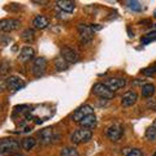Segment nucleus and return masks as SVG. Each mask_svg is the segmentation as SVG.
Returning <instances> with one entry per match:
<instances>
[{"instance_id":"28","label":"nucleus","mask_w":156,"mask_h":156,"mask_svg":"<svg viewBox=\"0 0 156 156\" xmlns=\"http://www.w3.org/2000/svg\"><path fill=\"white\" fill-rule=\"evenodd\" d=\"M140 73H142V74H146V76H152V74L156 73V68H152V66L146 68V69H143Z\"/></svg>"},{"instance_id":"21","label":"nucleus","mask_w":156,"mask_h":156,"mask_svg":"<svg viewBox=\"0 0 156 156\" xmlns=\"http://www.w3.org/2000/svg\"><path fill=\"white\" fill-rule=\"evenodd\" d=\"M55 66L57 68V70H65L68 69V62L61 56H58L55 58Z\"/></svg>"},{"instance_id":"16","label":"nucleus","mask_w":156,"mask_h":156,"mask_svg":"<svg viewBox=\"0 0 156 156\" xmlns=\"http://www.w3.org/2000/svg\"><path fill=\"white\" fill-rule=\"evenodd\" d=\"M96 124H98V121H96L95 115H90V116L85 117V119L80 122V125L82 126V128H83V129H89V130L94 129L96 126Z\"/></svg>"},{"instance_id":"25","label":"nucleus","mask_w":156,"mask_h":156,"mask_svg":"<svg viewBox=\"0 0 156 156\" xmlns=\"http://www.w3.org/2000/svg\"><path fill=\"white\" fill-rule=\"evenodd\" d=\"M9 70H11V64L7 60H3L0 62V76H5Z\"/></svg>"},{"instance_id":"29","label":"nucleus","mask_w":156,"mask_h":156,"mask_svg":"<svg viewBox=\"0 0 156 156\" xmlns=\"http://www.w3.org/2000/svg\"><path fill=\"white\" fill-rule=\"evenodd\" d=\"M7 89V80H4V78H0V92L4 91Z\"/></svg>"},{"instance_id":"20","label":"nucleus","mask_w":156,"mask_h":156,"mask_svg":"<svg viewBox=\"0 0 156 156\" xmlns=\"http://www.w3.org/2000/svg\"><path fill=\"white\" fill-rule=\"evenodd\" d=\"M146 138L151 140V142H155L156 140V126H154V125L148 126L147 130H146Z\"/></svg>"},{"instance_id":"26","label":"nucleus","mask_w":156,"mask_h":156,"mask_svg":"<svg viewBox=\"0 0 156 156\" xmlns=\"http://www.w3.org/2000/svg\"><path fill=\"white\" fill-rule=\"evenodd\" d=\"M126 5H128V8H130L131 11H135V12H140L143 9V7L140 5L139 2H126Z\"/></svg>"},{"instance_id":"23","label":"nucleus","mask_w":156,"mask_h":156,"mask_svg":"<svg viewBox=\"0 0 156 156\" xmlns=\"http://www.w3.org/2000/svg\"><path fill=\"white\" fill-rule=\"evenodd\" d=\"M60 156H80L78 151L76 148H72V147H65L61 150Z\"/></svg>"},{"instance_id":"30","label":"nucleus","mask_w":156,"mask_h":156,"mask_svg":"<svg viewBox=\"0 0 156 156\" xmlns=\"http://www.w3.org/2000/svg\"><path fill=\"white\" fill-rule=\"evenodd\" d=\"M12 156H25V155H22V154H20V152H17V154H13Z\"/></svg>"},{"instance_id":"11","label":"nucleus","mask_w":156,"mask_h":156,"mask_svg":"<svg viewBox=\"0 0 156 156\" xmlns=\"http://www.w3.org/2000/svg\"><path fill=\"white\" fill-rule=\"evenodd\" d=\"M104 85L108 87L111 91L115 92L117 90L122 89V87L126 85V80L125 78H108V80L104 82Z\"/></svg>"},{"instance_id":"4","label":"nucleus","mask_w":156,"mask_h":156,"mask_svg":"<svg viewBox=\"0 0 156 156\" xmlns=\"http://www.w3.org/2000/svg\"><path fill=\"white\" fill-rule=\"evenodd\" d=\"M90 115H94V108L89 104H85V105L80 107V108H77L74 112H73L72 119H73V121H76V122L80 124L85 117L90 116Z\"/></svg>"},{"instance_id":"1","label":"nucleus","mask_w":156,"mask_h":156,"mask_svg":"<svg viewBox=\"0 0 156 156\" xmlns=\"http://www.w3.org/2000/svg\"><path fill=\"white\" fill-rule=\"evenodd\" d=\"M20 148H21V144L14 139L0 140V156H12L13 154H17Z\"/></svg>"},{"instance_id":"10","label":"nucleus","mask_w":156,"mask_h":156,"mask_svg":"<svg viewBox=\"0 0 156 156\" xmlns=\"http://www.w3.org/2000/svg\"><path fill=\"white\" fill-rule=\"evenodd\" d=\"M23 86H25V81L21 80L20 77L11 76V77L7 78V89L11 90L12 92H16L18 90H21Z\"/></svg>"},{"instance_id":"5","label":"nucleus","mask_w":156,"mask_h":156,"mask_svg":"<svg viewBox=\"0 0 156 156\" xmlns=\"http://www.w3.org/2000/svg\"><path fill=\"white\" fill-rule=\"evenodd\" d=\"M21 26V21L16 18H4L0 20V31L3 33H12Z\"/></svg>"},{"instance_id":"12","label":"nucleus","mask_w":156,"mask_h":156,"mask_svg":"<svg viewBox=\"0 0 156 156\" xmlns=\"http://www.w3.org/2000/svg\"><path fill=\"white\" fill-rule=\"evenodd\" d=\"M61 57L64 58L68 64H69V62H77L78 60H80V56H78V53L74 50L69 48V47H64L61 50Z\"/></svg>"},{"instance_id":"14","label":"nucleus","mask_w":156,"mask_h":156,"mask_svg":"<svg viewBox=\"0 0 156 156\" xmlns=\"http://www.w3.org/2000/svg\"><path fill=\"white\" fill-rule=\"evenodd\" d=\"M138 100V95L134 91H128L125 92V95L121 99V104L124 107H131L133 104H135V101Z\"/></svg>"},{"instance_id":"15","label":"nucleus","mask_w":156,"mask_h":156,"mask_svg":"<svg viewBox=\"0 0 156 156\" xmlns=\"http://www.w3.org/2000/svg\"><path fill=\"white\" fill-rule=\"evenodd\" d=\"M56 4L60 8V11L66 12V13H72L76 9L74 2H70V0H58V2H56Z\"/></svg>"},{"instance_id":"2","label":"nucleus","mask_w":156,"mask_h":156,"mask_svg":"<svg viewBox=\"0 0 156 156\" xmlns=\"http://www.w3.org/2000/svg\"><path fill=\"white\" fill-rule=\"evenodd\" d=\"M38 138L42 144H51L58 139V134H56L52 128H46L38 133Z\"/></svg>"},{"instance_id":"32","label":"nucleus","mask_w":156,"mask_h":156,"mask_svg":"<svg viewBox=\"0 0 156 156\" xmlns=\"http://www.w3.org/2000/svg\"><path fill=\"white\" fill-rule=\"evenodd\" d=\"M154 156H156V152H155V154H154Z\"/></svg>"},{"instance_id":"19","label":"nucleus","mask_w":156,"mask_h":156,"mask_svg":"<svg viewBox=\"0 0 156 156\" xmlns=\"http://www.w3.org/2000/svg\"><path fill=\"white\" fill-rule=\"evenodd\" d=\"M155 94V86L152 83H146L142 86V96L143 98H151Z\"/></svg>"},{"instance_id":"13","label":"nucleus","mask_w":156,"mask_h":156,"mask_svg":"<svg viewBox=\"0 0 156 156\" xmlns=\"http://www.w3.org/2000/svg\"><path fill=\"white\" fill-rule=\"evenodd\" d=\"M34 55H35V51H34V48L30 47V46H26L23 47L21 51H20V55H18V60L21 62H27L30 61L31 58L34 57Z\"/></svg>"},{"instance_id":"22","label":"nucleus","mask_w":156,"mask_h":156,"mask_svg":"<svg viewBox=\"0 0 156 156\" xmlns=\"http://www.w3.org/2000/svg\"><path fill=\"white\" fill-rule=\"evenodd\" d=\"M34 30H31V29H26V30H23L22 34H21V38L23 39L25 42H33L34 41Z\"/></svg>"},{"instance_id":"9","label":"nucleus","mask_w":156,"mask_h":156,"mask_svg":"<svg viewBox=\"0 0 156 156\" xmlns=\"http://www.w3.org/2000/svg\"><path fill=\"white\" fill-rule=\"evenodd\" d=\"M47 69L46 57H35L33 62V74L35 77H42Z\"/></svg>"},{"instance_id":"24","label":"nucleus","mask_w":156,"mask_h":156,"mask_svg":"<svg viewBox=\"0 0 156 156\" xmlns=\"http://www.w3.org/2000/svg\"><path fill=\"white\" fill-rule=\"evenodd\" d=\"M122 154L125 156H143L142 151H140L139 148H126V150L124 148Z\"/></svg>"},{"instance_id":"17","label":"nucleus","mask_w":156,"mask_h":156,"mask_svg":"<svg viewBox=\"0 0 156 156\" xmlns=\"http://www.w3.org/2000/svg\"><path fill=\"white\" fill-rule=\"evenodd\" d=\"M48 23H50L48 18L46 16H42V14H39V16H37L33 20V25L37 29H46L48 26Z\"/></svg>"},{"instance_id":"27","label":"nucleus","mask_w":156,"mask_h":156,"mask_svg":"<svg viewBox=\"0 0 156 156\" xmlns=\"http://www.w3.org/2000/svg\"><path fill=\"white\" fill-rule=\"evenodd\" d=\"M154 41H156V31H151L147 35H144V38H142V44H144V43L147 44V43H151Z\"/></svg>"},{"instance_id":"6","label":"nucleus","mask_w":156,"mask_h":156,"mask_svg":"<svg viewBox=\"0 0 156 156\" xmlns=\"http://www.w3.org/2000/svg\"><path fill=\"white\" fill-rule=\"evenodd\" d=\"M92 92H94L95 95H98L99 98H101V99H107V100H109L115 96V92L111 91L104 83H100V82L94 85V87H92Z\"/></svg>"},{"instance_id":"8","label":"nucleus","mask_w":156,"mask_h":156,"mask_svg":"<svg viewBox=\"0 0 156 156\" xmlns=\"http://www.w3.org/2000/svg\"><path fill=\"white\" fill-rule=\"evenodd\" d=\"M78 33H80V38L83 43L90 42L94 38V34H95L94 29L89 25H86V23H78Z\"/></svg>"},{"instance_id":"18","label":"nucleus","mask_w":156,"mask_h":156,"mask_svg":"<svg viewBox=\"0 0 156 156\" xmlns=\"http://www.w3.org/2000/svg\"><path fill=\"white\" fill-rule=\"evenodd\" d=\"M20 144H21V147L25 151H30L34 146L37 144V140H35V138H33V136H26V138H23L21 140Z\"/></svg>"},{"instance_id":"7","label":"nucleus","mask_w":156,"mask_h":156,"mask_svg":"<svg viewBox=\"0 0 156 156\" xmlns=\"http://www.w3.org/2000/svg\"><path fill=\"white\" fill-rule=\"evenodd\" d=\"M105 135L112 140V142H117L122 138L124 135V128L120 124H113L111 125L105 131Z\"/></svg>"},{"instance_id":"31","label":"nucleus","mask_w":156,"mask_h":156,"mask_svg":"<svg viewBox=\"0 0 156 156\" xmlns=\"http://www.w3.org/2000/svg\"><path fill=\"white\" fill-rule=\"evenodd\" d=\"M152 125H154V126H156V120L154 121V124H152Z\"/></svg>"},{"instance_id":"3","label":"nucleus","mask_w":156,"mask_h":156,"mask_svg":"<svg viewBox=\"0 0 156 156\" xmlns=\"http://www.w3.org/2000/svg\"><path fill=\"white\" fill-rule=\"evenodd\" d=\"M92 138V131L89 130V129H78L76 130L74 133L72 134L70 136V140L73 143H76V144H80V143H86V142H89V140Z\"/></svg>"}]
</instances>
